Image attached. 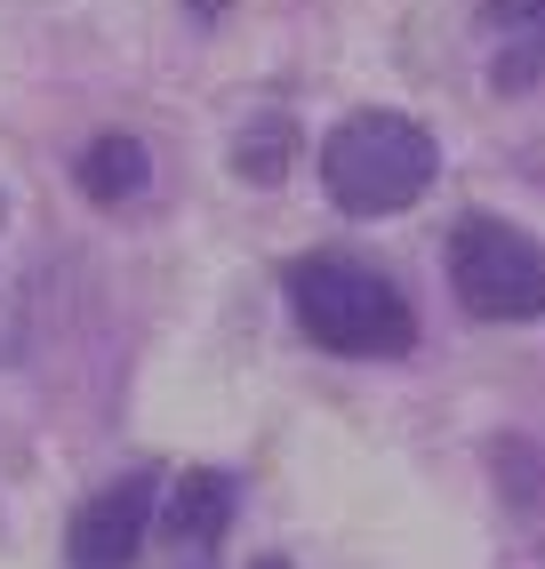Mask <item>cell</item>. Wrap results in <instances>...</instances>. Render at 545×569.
Segmentation results:
<instances>
[{"label": "cell", "mask_w": 545, "mask_h": 569, "mask_svg": "<svg viewBox=\"0 0 545 569\" xmlns=\"http://www.w3.org/2000/svg\"><path fill=\"white\" fill-rule=\"evenodd\" d=\"M321 177H329L337 209L394 217L442 177V144L417 121H402V112H354V121H337L329 144H321Z\"/></svg>", "instance_id": "obj_2"}, {"label": "cell", "mask_w": 545, "mask_h": 569, "mask_svg": "<svg viewBox=\"0 0 545 569\" xmlns=\"http://www.w3.org/2000/svg\"><path fill=\"white\" fill-rule=\"evenodd\" d=\"M72 177H81V193L89 201H129V193H145V177H152V153L137 137H97V144H81V161H72Z\"/></svg>", "instance_id": "obj_6"}, {"label": "cell", "mask_w": 545, "mask_h": 569, "mask_svg": "<svg viewBox=\"0 0 545 569\" xmlns=\"http://www.w3.org/2000/svg\"><path fill=\"white\" fill-rule=\"evenodd\" d=\"M225 521H232V473H185L177 489H169V506H161V529H169V546H185V553H209L217 538H225Z\"/></svg>", "instance_id": "obj_5"}, {"label": "cell", "mask_w": 545, "mask_h": 569, "mask_svg": "<svg viewBox=\"0 0 545 569\" xmlns=\"http://www.w3.org/2000/svg\"><path fill=\"white\" fill-rule=\"evenodd\" d=\"M257 569H281V561H257Z\"/></svg>", "instance_id": "obj_10"}, {"label": "cell", "mask_w": 545, "mask_h": 569, "mask_svg": "<svg viewBox=\"0 0 545 569\" xmlns=\"http://www.w3.org/2000/svg\"><path fill=\"white\" fill-rule=\"evenodd\" d=\"M297 161V121L289 112H257V121L241 129V144H232V169H241L249 184H281Z\"/></svg>", "instance_id": "obj_7"}, {"label": "cell", "mask_w": 545, "mask_h": 569, "mask_svg": "<svg viewBox=\"0 0 545 569\" xmlns=\"http://www.w3.org/2000/svg\"><path fill=\"white\" fill-rule=\"evenodd\" d=\"M482 24L514 41H545V0H482Z\"/></svg>", "instance_id": "obj_8"}, {"label": "cell", "mask_w": 545, "mask_h": 569, "mask_svg": "<svg viewBox=\"0 0 545 569\" xmlns=\"http://www.w3.org/2000/svg\"><path fill=\"white\" fill-rule=\"evenodd\" d=\"M289 313L321 353H409L417 321L402 289L354 257H297L289 264Z\"/></svg>", "instance_id": "obj_1"}, {"label": "cell", "mask_w": 545, "mask_h": 569, "mask_svg": "<svg viewBox=\"0 0 545 569\" xmlns=\"http://www.w3.org/2000/svg\"><path fill=\"white\" fill-rule=\"evenodd\" d=\"M152 513H161V473H121L112 489H97V498L72 513V569H137L145 538H152Z\"/></svg>", "instance_id": "obj_4"}, {"label": "cell", "mask_w": 545, "mask_h": 569, "mask_svg": "<svg viewBox=\"0 0 545 569\" xmlns=\"http://www.w3.org/2000/svg\"><path fill=\"white\" fill-rule=\"evenodd\" d=\"M449 281L474 321H537L545 313V249L497 217H465L449 233Z\"/></svg>", "instance_id": "obj_3"}, {"label": "cell", "mask_w": 545, "mask_h": 569, "mask_svg": "<svg viewBox=\"0 0 545 569\" xmlns=\"http://www.w3.org/2000/svg\"><path fill=\"white\" fill-rule=\"evenodd\" d=\"M24 353V306H17V281L0 273V369Z\"/></svg>", "instance_id": "obj_9"}]
</instances>
